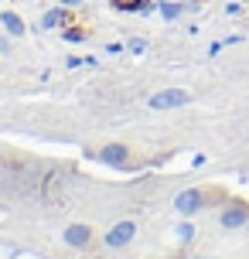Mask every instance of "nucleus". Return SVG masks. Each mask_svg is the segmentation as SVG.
<instances>
[{"label":"nucleus","instance_id":"obj_1","mask_svg":"<svg viewBox=\"0 0 249 259\" xmlns=\"http://www.w3.org/2000/svg\"><path fill=\"white\" fill-rule=\"evenodd\" d=\"M229 201V191L222 184H198V188H188L174 198V208L181 215H195V211H205V208H215V205H225Z\"/></svg>","mask_w":249,"mask_h":259},{"label":"nucleus","instance_id":"obj_2","mask_svg":"<svg viewBox=\"0 0 249 259\" xmlns=\"http://www.w3.org/2000/svg\"><path fill=\"white\" fill-rule=\"evenodd\" d=\"M219 222H222V229H246L249 222V201L242 198H229L219 211Z\"/></svg>","mask_w":249,"mask_h":259},{"label":"nucleus","instance_id":"obj_3","mask_svg":"<svg viewBox=\"0 0 249 259\" xmlns=\"http://www.w3.org/2000/svg\"><path fill=\"white\" fill-rule=\"evenodd\" d=\"M65 242L72 249H92V246H96V229L75 222V225H68V229H65Z\"/></svg>","mask_w":249,"mask_h":259},{"label":"nucleus","instance_id":"obj_4","mask_svg":"<svg viewBox=\"0 0 249 259\" xmlns=\"http://www.w3.org/2000/svg\"><path fill=\"white\" fill-rule=\"evenodd\" d=\"M133 235H137V222H116L109 232H106V246L109 249H123L127 242H133Z\"/></svg>","mask_w":249,"mask_h":259},{"label":"nucleus","instance_id":"obj_5","mask_svg":"<svg viewBox=\"0 0 249 259\" xmlns=\"http://www.w3.org/2000/svg\"><path fill=\"white\" fill-rule=\"evenodd\" d=\"M188 103H191V96L184 89H168V92L150 96V106H154V109H178V106H188Z\"/></svg>","mask_w":249,"mask_h":259},{"label":"nucleus","instance_id":"obj_6","mask_svg":"<svg viewBox=\"0 0 249 259\" xmlns=\"http://www.w3.org/2000/svg\"><path fill=\"white\" fill-rule=\"evenodd\" d=\"M99 160H103V164H116V167H123V164H130V147H123V143H109V147H103V150H99Z\"/></svg>","mask_w":249,"mask_h":259},{"label":"nucleus","instance_id":"obj_7","mask_svg":"<svg viewBox=\"0 0 249 259\" xmlns=\"http://www.w3.org/2000/svg\"><path fill=\"white\" fill-rule=\"evenodd\" d=\"M4 24L11 27V34H24V24H21V21H17L14 14H4Z\"/></svg>","mask_w":249,"mask_h":259},{"label":"nucleus","instance_id":"obj_8","mask_svg":"<svg viewBox=\"0 0 249 259\" xmlns=\"http://www.w3.org/2000/svg\"><path fill=\"white\" fill-rule=\"evenodd\" d=\"M246 229H249V222H246Z\"/></svg>","mask_w":249,"mask_h":259}]
</instances>
